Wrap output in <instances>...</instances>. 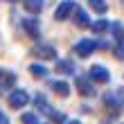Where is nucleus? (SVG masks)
<instances>
[{
    "instance_id": "obj_19",
    "label": "nucleus",
    "mask_w": 124,
    "mask_h": 124,
    "mask_svg": "<svg viewBox=\"0 0 124 124\" xmlns=\"http://www.w3.org/2000/svg\"><path fill=\"white\" fill-rule=\"evenodd\" d=\"M115 56H117V59H124V43H117V47H115Z\"/></svg>"
},
{
    "instance_id": "obj_10",
    "label": "nucleus",
    "mask_w": 124,
    "mask_h": 124,
    "mask_svg": "<svg viewBox=\"0 0 124 124\" xmlns=\"http://www.w3.org/2000/svg\"><path fill=\"white\" fill-rule=\"evenodd\" d=\"M75 23L79 27H90V18L84 9H75Z\"/></svg>"
},
{
    "instance_id": "obj_4",
    "label": "nucleus",
    "mask_w": 124,
    "mask_h": 124,
    "mask_svg": "<svg viewBox=\"0 0 124 124\" xmlns=\"http://www.w3.org/2000/svg\"><path fill=\"white\" fill-rule=\"evenodd\" d=\"M111 79V72L104 65H93L90 68V81H97V84H106Z\"/></svg>"
},
{
    "instance_id": "obj_2",
    "label": "nucleus",
    "mask_w": 124,
    "mask_h": 124,
    "mask_svg": "<svg viewBox=\"0 0 124 124\" xmlns=\"http://www.w3.org/2000/svg\"><path fill=\"white\" fill-rule=\"evenodd\" d=\"M95 47H97V41H93V39H81L75 45V52L79 54V59H86V56H90L95 52Z\"/></svg>"
},
{
    "instance_id": "obj_8",
    "label": "nucleus",
    "mask_w": 124,
    "mask_h": 124,
    "mask_svg": "<svg viewBox=\"0 0 124 124\" xmlns=\"http://www.w3.org/2000/svg\"><path fill=\"white\" fill-rule=\"evenodd\" d=\"M16 84V75L14 72H0V90H7Z\"/></svg>"
},
{
    "instance_id": "obj_15",
    "label": "nucleus",
    "mask_w": 124,
    "mask_h": 124,
    "mask_svg": "<svg viewBox=\"0 0 124 124\" xmlns=\"http://www.w3.org/2000/svg\"><path fill=\"white\" fill-rule=\"evenodd\" d=\"M90 27H93L95 34H101V32L108 30V23H106V20H95V23H90Z\"/></svg>"
},
{
    "instance_id": "obj_23",
    "label": "nucleus",
    "mask_w": 124,
    "mask_h": 124,
    "mask_svg": "<svg viewBox=\"0 0 124 124\" xmlns=\"http://www.w3.org/2000/svg\"><path fill=\"white\" fill-rule=\"evenodd\" d=\"M122 124H124V122H122Z\"/></svg>"
},
{
    "instance_id": "obj_11",
    "label": "nucleus",
    "mask_w": 124,
    "mask_h": 124,
    "mask_svg": "<svg viewBox=\"0 0 124 124\" xmlns=\"http://www.w3.org/2000/svg\"><path fill=\"white\" fill-rule=\"evenodd\" d=\"M52 90H56L61 97H68L70 95V86H68V81H61L59 79V81H52Z\"/></svg>"
},
{
    "instance_id": "obj_21",
    "label": "nucleus",
    "mask_w": 124,
    "mask_h": 124,
    "mask_svg": "<svg viewBox=\"0 0 124 124\" xmlns=\"http://www.w3.org/2000/svg\"><path fill=\"white\" fill-rule=\"evenodd\" d=\"M65 124H81L79 120H70V122H65Z\"/></svg>"
},
{
    "instance_id": "obj_22",
    "label": "nucleus",
    "mask_w": 124,
    "mask_h": 124,
    "mask_svg": "<svg viewBox=\"0 0 124 124\" xmlns=\"http://www.w3.org/2000/svg\"><path fill=\"white\" fill-rule=\"evenodd\" d=\"M9 2H18V0H9Z\"/></svg>"
},
{
    "instance_id": "obj_16",
    "label": "nucleus",
    "mask_w": 124,
    "mask_h": 124,
    "mask_svg": "<svg viewBox=\"0 0 124 124\" xmlns=\"http://www.w3.org/2000/svg\"><path fill=\"white\" fill-rule=\"evenodd\" d=\"M30 72L34 77H45L47 75V70H45V65H39V63H34V65H30Z\"/></svg>"
},
{
    "instance_id": "obj_18",
    "label": "nucleus",
    "mask_w": 124,
    "mask_h": 124,
    "mask_svg": "<svg viewBox=\"0 0 124 124\" xmlns=\"http://www.w3.org/2000/svg\"><path fill=\"white\" fill-rule=\"evenodd\" d=\"M23 124H39V120H36L34 113H25L23 115Z\"/></svg>"
},
{
    "instance_id": "obj_12",
    "label": "nucleus",
    "mask_w": 124,
    "mask_h": 124,
    "mask_svg": "<svg viewBox=\"0 0 124 124\" xmlns=\"http://www.w3.org/2000/svg\"><path fill=\"white\" fill-rule=\"evenodd\" d=\"M56 72L59 75H75V65H72V61H59L56 63Z\"/></svg>"
},
{
    "instance_id": "obj_1",
    "label": "nucleus",
    "mask_w": 124,
    "mask_h": 124,
    "mask_svg": "<svg viewBox=\"0 0 124 124\" xmlns=\"http://www.w3.org/2000/svg\"><path fill=\"white\" fill-rule=\"evenodd\" d=\"M9 106L11 108H25L27 106V101H30V95H27V90L23 88H18V90H11L9 93Z\"/></svg>"
},
{
    "instance_id": "obj_5",
    "label": "nucleus",
    "mask_w": 124,
    "mask_h": 124,
    "mask_svg": "<svg viewBox=\"0 0 124 124\" xmlns=\"http://www.w3.org/2000/svg\"><path fill=\"white\" fill-rule=\"evenodd\" d=\"M75 86H77L79 95H84V97H93V95H95V86H93L90 79H86V77H77Z\"/></svg>"
},
{
    "instance_id": "obj_20",
    "label": "nucleus",
    "mask_w": 124,
    "mask_h": 124,
    "mask_svg": "<svg viewBox=\"0 0 124 124\" xmlns=\"http://www.w3.org/2000/svg\"><path fill=\"white\" fill-rule=\"evenodd\" d=\"M0 124H9V117H7L2 111H0Z\"/></svg>"
},
{
    "instance_id": "obj_13",
    "label": "nucleus",
    "mask_w": 124,
    "mask_h": 124,
    "mask_svg": "<svg viewBox=\"0 0 124 124\" xmlns=\"http://www.w3.org/2000/svg\"><path fill=\"white\" fill-rule=\"evenodd\" d=\"M111 30H113V36L117 39V43H124V25L120 23V20H115V23L111 25Z\"/></svg>"
},
{
    "instance_id": "obj_6",
    "label": "nucleus",
    "mask_w": 124,
    "mask_h": 124,
    "mask_svg": "<svg viewBox=\"0 0 124 124\" xmlns=\"http://www.w3.org/2000/svg\"><path fill=\"white\" fill-rule=\"evenodd\" d=\"M75 11V0H63V2L56 7V11H54V18L56 20H65L70 16V14Z\"/></svg>"
},
{
    "instance_id": "obj_7",
    "label": "nucleus",
    "mask_w": 124,
    "mask_h": 124,
    "mask_svg": "<svg viewBox=\"0 0 124 124\" xmlns=\"http://www.w3.org/2000/svg\"><path fill=\"white\" fill-rule=\"evenodd\" d=\"M23 27H25V32L30 34L32 39H39V36H41V32H39V18H25Z\"/></svg>"
},
{
    "instance_id": "obj_9",
    "label": "nucleus",
    "mask_w": 124,
    "mask_h": 124,
    "mask_svg": "<svg viewBox=\"0 0 124 124\" xmlns=\"http://www.w3.org/2000/svg\"><path fill=\"white\" fill-rule=\"evenodd\" d=\"M23 5H25V9L32 11V14H41L43 7H45V2H43V0H23Z\"/></svg>"
},
{
    "instance_id": "obj_14",
    "label": "nucleus",
    "mask_w": 124,
    "mask_h": 124,
    "mask_svg": "<svg viewBox=\"0 0 124 124\" xmlns=\"http://www.w3.org/2000/svg\"><path fill=\"white\" fill-rule=\"evenodd\" d=\"M88 5L93 7L97 14H106V9H108V5H106V0H88Z\"/></svg>"
},
{
    "instance_id": "obj_3",
    "label": "nucleus",
    "mask_w": 124,
    "mask_h": 124,
    "mask_svg": "<svg viewBox=\"0 0 124 124\" xmlns=\"http://www.w3.org/2000/svg\"><path fill=\"white\" fill-rule=\"evenodd\" d=\"M32 54L34 56H41V59H45V61H52V59H56V50L52 47V45H47V43H39V45H34L32 47Z\"/></svg>"
},
{
    "instance_id": "obj_17",
    "label": "nucleus",
    "mask_w": 124,
    "mask_h": 124,
    "mask_svg": "<svg viewBox=\"0 0 124 124\" xmlns=\"http://www.w3.org/2000/svg\"><path fill=\"white\" fill-rule=\"evenodd\" d=\"M104 99H106V106L111 108L113 113H120V111H117V99H115V95H113V93H108Z\"/></svg>"
}]
</instances>
